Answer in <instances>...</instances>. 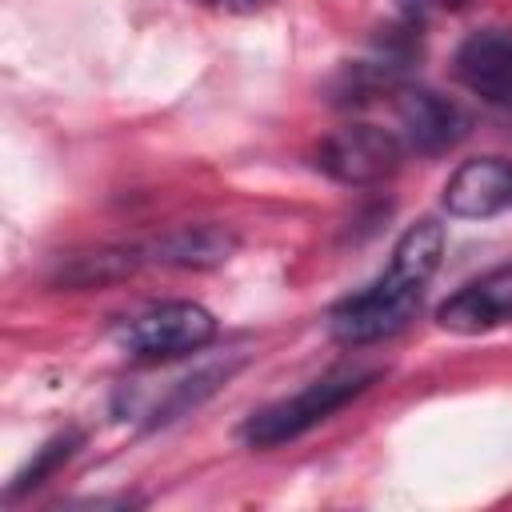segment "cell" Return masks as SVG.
I'll list each match as a JSON object with an SVG mask.
<instances>
[{"label":"cell","mask_w":512,"mask_h":512,"mask_svg":"<svg viewBox=\"0 0 512 512\" xmlns=\"http://www.w3.org/2000/svg\"><path fill=\"white\" fill-rule=\"evenodd\" d=\"M444 256V224L424 216L416 224H408L392 248L388 268L360 292L344 296L332 316L328 328L340 344H376L384 336H396L420 308V296L432 280V272L440 268Z\"/></svg>","instance_id":"cell-1"},{"label":"cell","mask_w":512,"mask_h":512,"mask_svg":"<svg viewBox=\"0 0 512 512\" xmlns=\"http://www.w3.org/2000/svg\"><path fill=\"white\" fill-rule=\"evenodd\" d=\"M380 380V368H332L320 380L304 384L300 392L252 412L240 428V440L252 448H276L288 444L296 436H304L308 428H316L320 420H328L332 412H340L344 404H352L360 392H368Z\"/></svg>","instance_id":"cell-2"},{"label":"cell","mask_w":512,"mask_h":512,"mask_svg":"<svg viewBox=\"0 0 512 512\" xmlns=\"http://www.w3.org/2000/svg\"><path fill=\"white\" fill-rule=\"evenodd\" d=\"M212 336H216V316L204 304L172 300L128 320L120 328V348L132 360L160 364V360H180L188 352H200L204 344H212Z\"/></svg>","instance_id":"cell-3"},{"label":"cell","mask_w":512,"mask_h":512,"mask_svg":"<svg viewBox=\"0 0 512 512\" xmlns=\"http://www.w3.org/2000/svg\"><path fill=\"white\" fill-rule=\"evenodd\" d=\"M400 160H404V140L392 128H376V124H344L328 132L316 148V168L352 188L380 184L400 168Z\"/></svg>","instance_id":"cell-4"},{"label":"cell","mask_w":512,"mask_h":512,"mask_svg":"<svg viewBox=\"0 0 512 512\" xmlns=\"http://www.w3.org/2000/svg\"><path fill=\"white\" fill-rule=\"evenodd\" d=\"M396 116H400L404 148L424 152V156L448 152L452 144H460L468 136V112L432 88H400Z\"/></svg>","instance_id":"cell-5"},{"label":"cell","mask_w":512,"mask_h":512,"mask_svg":"<svg viewBox=\"0 0 512 512\" xmlns=\"http://www.w3.org/2000/svg\"><path fill=\"white\" fill-rule=\"evenodd\" d=\"M444 208L460 220H488L512 208V160L476 156L464 160L444 184Z\"/></svg>","instance_id":"cell-6"},{"label":"cell","mask_w":512,"mask_h":512,"mask_svg":"<svg viewBox=\"0 0 512 512\" xmlns=\"http://www.w3.org/2000/svg\"><path fill=\"white\" fill-rule=\"evenodd\" d=\"M436 320L440 328L460 332V336H476V332H492L508 324L512 320V264H500L484 272L480 280L464 284L460 292H452L440 304Z\"/></svg>","instance_id":"cell-7"},{"label":"cell","mask_w":512,"mask_h":512,"mask_svg":"<svg viewBox=\"0 0 512 512\" xmlns=\"http://www.w3.org/2000/svg\"><path fill=\"white\" fill-rule=\"evenodd\" d=\"M240 248V236L224 224H180L144 248V260L164 268H220Z\"/></svg>","instance_id":"cell-8"},{"label":"cell","mask_w":512,"mask_h":512,"mask_svg":"<svg viewBox=\"0 0 512 512\" xmlns=\"http://www.w3.org/2000/svg\"><path fill=\"white\" fill-rule=\"evenodd\" d=\"M456 76L464 88L492 104L512 100V36L504 32H472L456 48Z\"/></svg>","instance_id":"cell-9"},{"label":"cell","mask_w":512,"mask_h":512,"mask_svg":"<svg viewBox=\"0 0 512 512\" xmlns=\"http://www.w3.org/2000/svg\"><path fill=\"white\" fill-rule=\"evenodd\" d=\"M140 252L132 248H96V252H80L72 260H64L56 268V284L64 288H100V284H116L124 276H132L140 268Z\"/></svg>","instance_id":"cell-10"},{"label":"cell","mask_w":512,"mask_h":512,"mask_svg":"<svg viewBox=\"0 0 512 512\" xmlns=\"http://www.w3.org/2000/svg\"><path fill=\"white\" fill-rule=\"evenodd\" d=\"M80 444H84V432H80V428H64V432H56L52 440H44V444L32 452V460L12 476V484H8V500H16V496L40 488L60 464L72 460V452H76Z\"/></svg>","instance_id":"cell-11"},{"label":"cell","mask_w":512,"mask_h":512,"mask_svg":"<svg viewBox=\"0 0 512 512\" xmlns=\"http://www.w3.org/2000/svg\"><path fill=\"white\" fill-rule=\"evenodd\" d=\"M220 12H232V16H252V12H264L272 0H212Z\"/></svg>","instance_id":"cell-12"},{"label":"cell","mask_w":512,"mask_h":512,"mask_svg":"<svg viewBox=\"0 0 512 512\" xmlns=\"http://www.w3.org/2000/svg\"><path fill=\"white\" fill-rule=\"evenodd\" d=\"M508 108H512V100H508Z\"/></svg>","instance_id":"cell-13"}]
</instances>
